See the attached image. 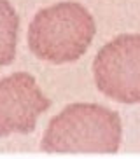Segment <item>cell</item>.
Wrapping results in <instances>:
<instances>
[{
	"label": "cell",
	"instance_id": "cell-1",
	"mask_svg": "<svg viewBox=\"0 0 140 159\" xmlns=\"http://www.w3.org/2000/svg\"><path fill=\"white\" fill-rule=\"evenodd\" d=\"M119 114L98 103H72L53 117L42 138L46 152H117Z\"/></svg>",
	"mask_w": 140,
	"mask_h": 159
},
{
	"label": "cell",
	"instance_id": "cell-2",
	"mask_svg": "<svg viewBox=\"0 0 140 159\" xmlns=\"http://www.w3.org/2000/svg\"><path fill=\"white\" fill-rule=\"evenodd\" d=\"M96 33L93 16L77 2L40 9L28 26V47L49 63H72L88 51Z\"/></svg>",
	"mask_w": 140,
	"mask_h": 159
},
{
	"label": "cell",
	"instance_id": "cell-3",
	"mask_svg": "<svg viewBox=\"0 0 140 159\" xmlns=\"http://www.w3.org/2000/svg\"><path fill=\"white\" fill-rule=\"evenodd\" d=\"M95 84L119 103H140V35L123 33L96 52Z\"/></svg>",
	"mask_w": 140,
	"mask_h": 159
},
{
	"label": "cell",
	"instance_id": "cell-4",
	"mask_svg": "<svg viewBox=\"0 0 140 159\" xmlns=\"http://www.w3.org/2000/svg\"><path fill=\"white\" fill-rule=\"evenodd\" d=\"M49 107L51 100L42 94L33 75L16 72L0 79V136L32 133L39 116Z\"/></svg>",
	"mask_w": 140,
	"mask_h": 159
},
{
	"label": "cell",
	"instance_id": "cell-5",
	"mask_svg": "<svg viewBox=\"0 0 140 159\" xmlns=\"http://www.w3.org/2000/svg\"><path fill=\"white\" fill-rule=\"evenodd\" d=\"M19 18L9 0H0V66L11 65L16 58Z\"/></svg>",
	"mask_w": 140,
	"mask_h": 159
}]
</instances>
